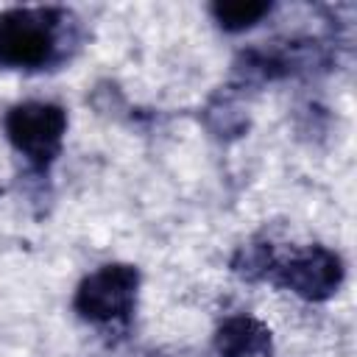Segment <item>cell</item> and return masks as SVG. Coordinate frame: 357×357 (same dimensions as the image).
<instances>
[{
  "instance_id": "2",
  "label": "cell",
  "mask_w": 357,
  "mask_h": 357,
  "mask_svg": "<svg viewBox=\"0 0 357 357\" xmlns=\"http://www.w3.org/2000/svg\"><path fill=\"white\" fill-rule=\"evenodd\" d=\"M67 117L53 103H20L6 114V134L33 165H47L61 148Z\"/></svg>"
},
{
  "instance_id": "1",
  "label": "cell",
  "mask_w": 357,
  "mask_h": 357,
  "mask_svg": "<svg viewBox=\"0 0 357 357\" xmlns=\"http://www.w3.org/2000/svg\"><path fill=\"white\" fill-rule=\"evenodd\" d=\"M56 14L47 8H14L0 14V64L39 67L53 53Z\"/></svg>"
},
{
  "instance_id": "5",
  "label": "cell",
  "mask_w": 357,
  "mask_h": 357,
  "mask_svg": "<svg viewBox=\"0 0 357 357\" xmlns=\"http://www.w3.org/2000/svg\"><path fill=\"white\" fill-rule=\"evenodd\" d=\"M215 346L223 357H257L271 349V332L257 318L237 315L218 329Z\"/></svg>"
},
{
  "instance_id": "6",
  "label": "cell",
  "mask_w": 357,
  "mask_h": 357,
  "mask_svg": "<svg viewBox=\"0 0 357 357\" xmlns=\"http://www.w3.org/2000/svg\"><path fill=\"white\" fill-rule=\"evenodd\" d=\"M268 3H257V0H234V3H215L212 14L215 20L226 28V31H243L251 28L262 14H268Z\"/></svg>"
},
{
  "instance_id": "3",
  "label": "cell",
  "mask_w": 357,
  "mask_h": 357,
  "mask_svg": "<svg viewBox=\"0 0 357 357\" xmlns=\"http://www.w3.org/2000/svg\"><path fill=\"white\" fill-rule=\"evenodd\" d=\"M137 282L139 276L131 265H103L81 282L75 293V310L89 321L126 318L137 296Z\"/></svg>"
},
{
  "instance_id": "4",
  "label": "cell",
  "mask_w": 357,
  "mask_h": 357,
  "mask_svg": "<svg viewBox=\"0 0 357 357\" xmlns=\"http://www.w3.org/2000/svg\"><path fill=\"white\" fill-rule=\"evenodd\" d=\"M276 282L290 287L293 293L304 296V298H326L337 290L340 279H343V268H340V257L312 245L307 251H298L296 257H290L287 262H282L276 268Z\"/></svg>"
}]
</instances>
